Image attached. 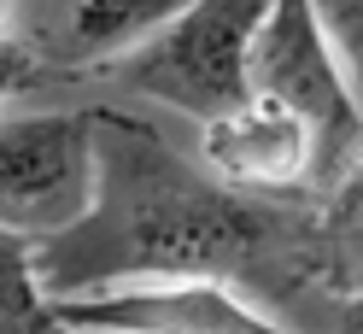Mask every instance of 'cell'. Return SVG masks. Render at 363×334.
<instances>
[{
  "label": "cell",
  "mask_w": 363,
  "mask_h": 334,
  "mask_svg": "<svg viewBox=\"0 0 363 334\" xmlns=\"http://www.w3.org/2000/svg\"><path fill=\"white\" fill-rule=\"evenodd\" d=\"M252 94L281 100L311 123V194H323L328 206L363 152V111L334 71L311 0H269L252 35Z\"/></svg>",
  "instance_id": "obj_3"
},
{
  "label": "cell",
  "mask_w": 363,
  "mask_h": 334,
  "mask_svg": "<svg viewBox=\"0 0 363 334\" xmlns=\"http://www.w3.org/2000/svg\"><path fill=\"white\" fill-rule=\"evenodd\" d=\"M316 24H323V41L334 53V71L346 82V94L363 111V0H311Z\"/></svg>",
  "instance_id": "obj_9"
},
{
  "label": "cell",
  "mask_w": 363,
  "mask_h": 334,
  "mask_svg": "<svg viewBox=\"0 0 363 334\" xmlns=\"http://www.w3.org/2000/svg\"><path fill=\"white\" fill-rule=\"evenodd\" d=\"M94 206V129L88 111L0 123V229L53 240Z\"/></svg>",
  "instance_id": "obj_4"
},
{
  "label": "cell",
  "mask_w": 363,
  "mask_h": 334,
  "mask_svg": "<svg viewBox=\"0 0 363 334\" xmlns=\"http://www.w3.org/2000/svg\"><path fill=\"white\" fill-rule=\"evenodd\" d=\"M194 0H41L30 35H18L35 53V65L59 71H106L135 48L176 24Z\"/></svg>",
  "instance_id": "obj_6"
},
{
  "label": "cell",
  "mask_w": 363,
  "mask_h": 334,
  "mask_svg": "<svg viewBox=\"0 0 363 334\" xmlns=\"http://www.w3.org/2000/svg\"><path fill=\"white\" fill-rule=\"evenodd\" d=\"M24 6H41V0H24Z\"/></svg>",
  "instance_id": "obj_13"
},
{
  "label": "cell",
  "mask_w": 363,
  "mask_h": 334,
  "mask_svg": "<svg viewBox=\"0 0 363 334\" xmlns=\"http://www.w3.org/2000/svg\"><path fill=\"white\" fill-rule=\"evenodd\" d=\"M71 334H293L229 282H147L94 299H48Z\"/></svg>",
  "instance_id": "obj_5"
},
{
  "label": "cell",
  "mask_w": 363,
  "mask_h": 334,
  "mask_svg": "<svg viewBox=\"0 0 363 334\" xmlns=\"http://www.w3.org/2000/svg\"><path fill=\"white\" fill-rule=\"evenodd\" d=\"M269 0H194L188 12L164 24L147 48L106 65L100 77L141 100H164L182 118L217 123L229 111L252 106V35Z\"/></svg>",
  "instance_id": "obj_2"
},
{
  "label": "cell",
  "mask_w": 363,
  "mask_h": 334,
  "mask_svg": "<svg viewBox=\"0 0 363 334\" xmlns=\"http://www.w3.org/2000/svg\"><path fill=\"white\" fill-rule=\"evenodd\" d=\"M334 334H363V287L340 294V305H334Z\"/></svg>",
  "instance_id": "obj_12"
},
{
  "label": "cell",
  "mask_w": 363,
  "mask_h": 334,
  "mask_svg": "<svg viewBox=\"0 0 363 334\" xmlns=\"http://www.w3.org/2000/svg\"><path fill=\"white\" fill-rule=\"evenodd\" d=\"M206 170L246 194H311V123L281 100H252L199 135Z\"/></svg>",
  "instance_id": "obj_7"
},
{
  "label": "cell",
  "mask_w": 363,
  "mask_h": 334,
  "mask_svg": "<svg viewBox=\"0 0 363 334\" xmlns=\"http://www.w3.org/2000/svg\"><path fill=\"white\" fill-rule=\"evenodd\" d=\"M0 334H71L65 323H53V305L35 287L30 240L6 229H0Z\"/></svg>",
  "instance_id": "obj_8"
},
{
  "label": "cell",
  "mask_w": 363,
  "mask_h": 334,
  "mask_svg": "<svg viewBox=\"0 0 363 334\" xmlns=\"http://www.w3.org/2000/svg\"><path fill=\"white\" fill-rule=\"evenodd\" d=\"M94 206L77 229L30 247L48 299H94L147 282H229L240 299L293 305L334 276L328 206L299 194H246L118 106H88Z\"/></svg>",
  "instance_id": "obj_1"
},
{
  "label": "cell",
  "mask_w": 363,
  "mask_h": 334,
  "mask_svg": "<svg viewBox=\"0 0 363 334\" xmlns=\"http://www.w3.org/2000/svg\"><path fill=\"white\" fill-rule=\"evenodd\" d=\"M35 71H41V65H35V53L24 48V41H18V35H0V100H12Z\"/></svg>",
  "instance_id": "obj_10"
},
{
  "label": "cell",
  "mask_w": 363,
  "mask_h": 334,
  "mask_svg": "<svg viewBox=\"0 0 363 334\" xmlns=\"http://www.w3.org/2000/svg\"><path fill=\"white\" fill-rule=\"evenodd\" d=\"M357 217H363V152H357L352 176L328 194V223H334V229H340V223H357Z\"/></svg>",
  "instance_id": "obj_11"
}]
</instances>
